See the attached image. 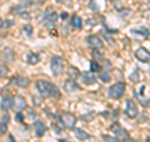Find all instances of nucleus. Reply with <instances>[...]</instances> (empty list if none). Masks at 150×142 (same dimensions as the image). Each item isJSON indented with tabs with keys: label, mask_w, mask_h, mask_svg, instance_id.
I'll return each instance as SVG.
<instances>
[{
	"label": "nucleus",
	"mask_w": 150,
	"mask_h": 142,
	"mask_svg": "<svg viewBox=\"0 0 150 142\" xmlns=\"http://www.w3.org/2000/svg\"><path fill=\"white\" fill-rule=\"evenodd\" d=\"M99 77H100V79L103 80V82H109V80H110V75H109V73H104V72H101L100 73V75H99Z\"/></svg>",
	"instance_id": "a878e982"
},
{
	"label": "nucleus",
	"mask_w": 150,
	"mask_h": 142,
	"mask_svg": "<svg viewBox=\"0 0 150 142\" xmlns=\"http://www.w3.org/2000/svg\"><path fill=\"white\" fill-rule=\"evenodd\" d=\"M36 89L41 97H55L60 98V91L55 84L48 82V80H38L36 82Z\"/></svg>",
	"instance_id": "f257e3e1"
},
{
	"label": "nucleus",
	"mask_w": 150,
	"mask_h": 142,
	"mask_svg": "<svg viewBox=\"0 0 150 142\" xmlns=\"http://www.w3.org/2000/svg\"><path fill=\"white\" fill-rule=\"evenodd\" d=\"M9 73V68L5 64H0V77H6Z\"/></svg>",
	"instance_id": "393cba45"
},
{
	"label": "nucleus",
	"mask_w": 150,
	"mask_h": 142,
	"mask_svg": "<svg viewBox=\"0 0 150 142\" xmlns=\"http://www.w3.org/2000/svg\"><path fill=\"white\" fill-rule=\"evenodd\" d=\"M46 132V126L43 121H38L35 123V135L38 137H43Z\"/></svg>",
	"instance_id": "2eb2a0df"
},
{
	"label": "nucleus",
	"mask_w": 150,
	"mask_h": 142,
	"mask_svg": "<svg viewBox=\"0 0 150 142\" xmlns=\"http://www.w3.org/2000/svg\"><path fill=\"white\" fill-rule=\"evenodd\" d=\"M67 16H68V14H67V13H63V14H62V18H63V19H65Z\"/></svg>",
	"instance_id": "7c9ffc66"
},
{
	"label": "nucleus",
	"mask_w": 150,
	"mask_h": 142,
	"mask_svg": "<svg viewBox=\"0 0 150 142\" xmlns=\"http://www.w3.org/2000/svg\"><path fill=\"white\" fill-rule=\"evenodd\" d=\"M68 73H69L70 77H71V79H76L79 75H80V72L78 70V68H74V67H70Z\"/></svg>",
	"instance_id": "5701e85b"
},
{
	"label": "nucleus",
	"mask_w": 150,
	"mask_h": 142,
	"mask_svg": "<svg viewBox=\"0 0 150 142\" xmlns=\"http://www.w3.org/2000/svg\"><path fill=\"white\" fill-rule=\"evenodd\" d=\"M63 87L64 89L67 92H74V91H80V86L75 82L74 79H68V80H65L64 84H63Z\"/></svg>",
	"instance_id": "9b49d317"
},
{
	"label": "nucleus",
	"mask_w": 150,
	"mask_h": 142,
	"mask_svg": "<svg viewBox=\"0 0 150 142\" xmlns=\"http://www.w3.org/2000/svg\"><path fill=\"white\" fill-rule=\"evenodd\" d=\"M111 130H112V132H114V135L116 137H119V138H123V140H128L129 138L128 131L124 130L121 126H119V125H112Z\"/></svg>",
	"instance_id": "9d476101"
},
{
	"label": "nucleus",
	"mask_w": 150,
	"mask_h": 142,
	"mask_svg": "<svg viewBox=\"0 0 150 142\" xmlns=\"http://www.w3.org/2000/svg\"><path fill=\"white\" fill-rule=\"evenodd\" d=\"M103 138H104V141H105V142H119L116 138H114V137H111V136H108V135H106V136H104Z\"/></svg>",
	"instance_id": "c85d7f7f"
},
{
	"label": "nucleus",
	"mask_w": 150,
	"mask_h": 142,
	"mask_svg": "<svg viewBox=\"0 0 150 142\" xmlns=\"http://www.w3.org/2000/svg\"><path fill=\"white\" fill-rule=\"evenodd\" d=\"M59 142H70V141H67V140H62V141H59Z\"/></svg>",
	"instance_id": "2f4dec72"
},
{
	"label": "nucleus",
	"mask_w": 150,
	"mask_h": 142,
	"mask_svg": "<svg viewBox=\"0 0 150 142\" xmlns=\"http://www.w3.org/2000/svg\"><path fill=\"white\" fill-rule=\"evenodd\" d=\"M60 121H62L63 126H65L67 128H74L75 123H76V117L69 112H63L60 115Z\"/></svg>",
	"instance_id": "20e7f679"
},
{
	"label": "nucleus",
	"mask_w": 150,
	"mask_h": 142,
	"mask_svg": "<svg viewBox=\"0 0 150 142\" xmlns=\"http://www.w3.org/2000/svg\"><path fill=\"white\" fill-rule=\"evenodd\" d=\"M56 1H58V3H62V1H63V0H56Z\"/></svg>",
	"instance_id": "72a5a7b5"
},
{
	"label": "nucleus",
	"mask_w": 150,
	"mask_h": 142,
	"mask_svg": "<svg viewBox=\"0 0 150 142\" xmlns=\"http://www.w3.org/2000/svg\"><path fill=\"white\" fill-rule=\"evenodd\" d=\"M46 0H39V3H45Z\"/></svg>",
	"instance_id": "473e14b6"
},
{
	"label": "nucleus",
	"mask_w": 150,
	"mask_h": 142,
	"mask_svg": "<svg viewBox=\"0 0 150 142\" xmlns=\"http://www.w3.org/2000/svg\"><path fill=\"white\" fill-rule=\"evenodd\" d=\"M125 115L128 116L129 118H135L139 115L138 111V106L133 99H128L126 101V107H125Z\"/></svg>",
	"instance_id": "39448f33"
},
{
	"label": "nucleus",
	"mask_w": 150,
	"mask_h": 142,
	"mask_svg": "<svg viewBox=\"0 0 150 142\" xmlns=\"http://www.w3.org/2000/svg\"><path fill=\"white\" fill-rule=\"evenodd\" d=\"M13 24V22H4L1 23V27H10Z\"/></svg>",
	"instance_id": "c756f323"
},
{
	"label": "nucleus",
	"mask_w": 150,
	"mask_h": 142,
	"mask_svg": "<svg viewBox=\"0 0 150 142\" xmlns=\"http://www.w3.org/2000/svg\"><path fill=\"white\" fill-rule=\"evenodd\" d=\"M13 83L18 87H21V88H25V87H29L30 84V80L25 78V77H16L13 79Z\"/></svg>",
	"instance_id": "dca6fc26"
},
{
	"label": "nucleus",
	"mask_w": 150,
	"mask_h": 142,
	"mask_svg": "<svg viewBox=\"0 0 150 142\" xmlns=\"http://www.w3.org/2000/svg\"><path fill=\"white\" fill-rule=\"evenodd\" d=\"M14 105V97L10 96V94H8V96H5L3 98V101H1V110L3 111H9L10 108L13 107Z\"/></svg>",
	"instance_id": "ddd939ff"
},
{
	"label": "nucleus",
	"mask_w": 150,
	"mask_h": 142,
	"mask_svg": "<svg viewBox=\"0 0 150 142\" xmlns=\"http://www.w3.org/2000/svg\"><path fill=\"white\" fill-rule=\"evenodd\" d=\"M70 24H71V27L75 28V29H81V28H83V20H81L80 16L73 15L71 20H70Z\"/></svg>",
	"instance_id": "6ab92c4d"
},
{
	"label": "nucleus",
	"mask_w": 150,
	"mask_h": 142,
	"mask_svg": "<svg viewBox=\"0 0 150 142\" xmlns=\"http://www.w3.org/2000/svg\"><path fill=\"white\" fill-rule=\"evenodd\" d=\"M90 70H91V72H100V70H101L100 63H98V62H95V60H93V62L90 63Z\"/></svg>",
	"instance_id": "b1692460"
},
{
	"label": "nucleus",
	"mask_w": 150,
	"mask_h": 142,
	"mask_svg": "<svg viewBox=\"0 0 150 142\" xmlns=\"http://www.w3.org/2000/svg\"><path fill=\"white\" fill-rule=\"evenodd\" d=\"M73 133H74V136L76 137L79 141H86V140H89L91 137L90 135L88 133V132L83 131L81 128H74L73 130Z\"/></svg>",
	"instance_id": "4468645a"
},
{
	"label": "nucleus",
	"mask_w": 150,
	"mask_h": 142,
	"mask_svg": "<svg viewBox=\"0 0 150 142\" xmlns=\"http://www.w3.org/2000/svg\"><path fill=\"white\" fill-rule=\"evenodd\" d=\"M51 70L54 75H60L64 72V62L59 55H54L51 58Z\"/></svg>",
	"instance_id": "7ed1b4c3"
},
{
	"label": "nucleus",
	"mask_w": 150,
	"mask_h": 142,
	"mask_svg": "<svg viewBox=\"0 0 150 142\" xmlns=\"http://www.w3.org/2000/svg\"><path fill=\"white\" fill-rule=\"evenodd\" d=\"M135 58L143 63H148V62H150V52L146 48H144V47H140V48L135 52Z\"/></svg>",
	"instance_id": "0eeeda50"
},
{
	"label": "nucleus",
	"mask_w": 150,
	"mask_h": 142,
	"mask_svg": "<svg viewBox=\"0 0 150 142\" xmlns=\"http://www.w3.org/2000/svg\"><path fill=\"white\" fill-rule=\"evenodd\" d=\"M56 22H58V14L55 11H50L49 14L45 15L43 24H44V27L48 28V29H53L56 24Z\"/></svg>",
	"instance_id": "423d86ee"
},
{
	"label": "nucleus",
	"mask_w": 150,
	"mask_h": 142,
	"mask_svg": "<svg viewBox=\"0 0 150 142\" xmlns=\"http://www.w3.org/2000/svg\"><path fill=\"white\" fill-rule=\"evenodd\" d=\"M125 88H126V86H125L124 82H118V83L112 84V86L109 88V96L114 99H119L124 96Z\"/></svg>",
	"instance_id": "f03ea898"
},
{
	"label": "nucleus",
	"mask_w": 150,
	"mask_h": 142,
	"mask_svg": "<svg viewBox=\"0 0 150 142\" xmlns=\"http://www.w3.org/2000/svg\"><path fill=\"white\" fill-rule=\"evenodd\" d=\"M26 60H28V63H29V64L34 65V64H38V63H39L40 57H39V54H35V53H29V54H28V58H26Z\"/></svg>",
	"instance_id": "aec40b11"
},
{
	"label": "nucleus",
	"mask_w": 150,
	"mask_h": 142,
	"mask_svg": "<svg viewBox=\"0 0 150 142\" xmlns=\"http://www.w3.org/2000/svg\"><path fill=\"white\" fill-rule=\"evenodd\" d=\"M3 57L6 62H13L14 60V52L10 48H5L3 50Z\"/></svg>",
	"instance_id": "412c9836"
},
{
	"label": "nucleus",
	"mask_w": 150,
	"mask_h": 142,
	"mask_svg": "<svg viewBox=\"0 0 150 142\" xmlns=\"http://www.w3.org/2000/svg\"><path fill=\"white\" fill-rule=\"evenodd\" d=\"M30 5H31V3L29 1V0H21L20 5L13 8V13H14V14H20L21 11H25V9H26L28 6H30Z\"/></svg>",
	"instance_id": "a211bd4d"
},
{
	"label": "nucleus",
	"mask_w": 150,
	"mask_h": 142,
	"mask_svg": "<svg viewBox=\"0 0 150 142\" xmlns=\"http://www.w3.org/2000/svg\"><path fill=\"white\" fill-rule=\"evenodd\" d=\"M23 30H24V34L26 33V35H31V33H33V27H31V25H25L24 28H23Z\"/></svg>",
	"instance_id": "bb28decb"
},
{
	"label": "nucleus",
	"mask_w": 150,
	"mask_h": 142,
	"mask_svg": "<svg viewBox=\"0 0 150 142\" xmlns=\"http://www.w3.org/2000/svg\"><path fill=\"white\" fill-rule=\"evenodd\" d=\"M131 34L135 37H140L142 39H148L149 38V30L146 28H142V29H131Z\"/></svg>",
	"instance_id": "f3484780"
},
{
	"label": "nucleus",
	"mask_w": 150,
	"mask_h": 142,
	"mask_svg": "<svg viewBox=\"0 0 150 142\" xmlns=\"http://www.w3.org/2000/svg\"><path fill=\"white\" fill-rule=\"evenodd\" d=\"M86 43L90 47H93L94 49H99V48H103V47H104L103 40L100 39L99 37H96V35H89L86 38Z\"/></svg>",
	"instance_id": "1a4fd4ad"
},
{
	"label": "nucleus",
	"mask_w": 150,
	"mask_h": 142,
	"mask_svg": "<svg viewBox=\"0 0 150 142\" xmlns=\"http://www.w3.org/2000/svg\"><path fill=\"white\" fill-rule=\"evenodd\" d=\"M93 58H94V60L95 62H98V63H100V62H104V55H103L99 50H96V49H94L93 50Z\"/></svg>",
	"instance_id": "4be33fe9"
},
{
	"label": "nucleus",
	"mask_w": 150,
	"mask_h": 142,
	"mask_svg": "<svg viewBox=\"0 0 150 142\" xmlns=\"http://www.w3.org/2000/svg\"><path fill=\"white\" fill-rule=\"evenodd\" d=\"M14 110H15V112H21L24 108L26 107V101H25V98L20 96V94H18V96L14 97Z\"/></svg>",
	"instance_id": "6e6552de"
},
{
	"label": "nucleus",
	"mask_w": 150,
	"mask_h": 142,
	"mask_svg": "<svg viewBox=\"0 0 150 142\" xmlns=\"http://www.w3.org/2000/svg\"><path fill=\"white\" fill-rule=\"evenodd\" d=\"M129 78H130V80H133V82H139V74H138L137 70H135V72L131 74Z\"/></svg>",
	"instance_id": "cd10ccee"
},
{
	"label": "nucleus",
	"mask_w": 150,
	"mask_h": 142,
	"mask_svg": "<svg viewBox=\"0 0 150 142\" xmlns=\"http://www.w3.org/2000/svg\"><path fill=\"white\" fill-rule=\"evenodd\" d=\"M80 75H81L83 83L86 84V86H90V84H94L96 82V75L94 74V72H85Z\"/></svg>",
	"instance_id": "f8f14e48"
}]
</instances>
